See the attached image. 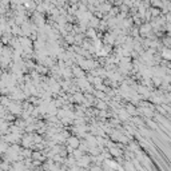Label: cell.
I'll list each match as a JSON object with an SVG mask.
<instances>
[{
	"label": "cell",
	"instance_id": "1",
	"mask_svg": "<svg viewBox=\"0 0 171 171\" xmlns=\"http://www.w3.org/2000/svg\"><path fill=\"white\" fill-rule=\"evenodd\" d=\"M80 144V139L78 138V136H70L68 139H67V146L72 147V148H78Z\"/></svg>",
	"mask_w": 171,
	"mask_h": 171
},
{
	"label": "cell",
	"instance_id": "3",
	"mask_svg": "<svg viewBox=\"0 0 171 171\" xmlns=\"http://www.w3.org/2000/svg\"><path fill=\"white\" fill-rule=\"evenodd\" d=\"M126 111H127V114H131V115H135L136 114V110H135V107H134L133 104H128L127 106V108H126Z\"/></svg>",
	"mask_w": 171,
	"mask_h": 171
},
{
	"label": "cell",
	"instance_id": "2",
	"mask_svg": "<svg viewBox=\"0 0 171 171\" xmlns=\"http://www.w3.org/2000/svg\"><path fill=\"white\" fill-rule=\"evenodd\" d=\"M108 152H110L111 157H115V158H119V157H122L123 155V151L118 150V146L116 147H110V148H108Z\"/></svg>",
	"mask_w": 171,
	"mask_h": 171
},
{
	"label": "cell",
	"instance_id": "4",
	"mask_svg": "<svg viewBox=\"0 0 171 171\" xmlns=\"http://www.w3.org/2000/svg\"><path fill=\"white\" fill-rule=\"evenodd\" d=\"M68 171H83V168H80L79 166H72V167H68Z\"/></svg>",
	"mask_w": 171,
	"mask_h": 171
},
{
	"label": "cell",
	"instance_id": "5",
	"mask_svg": "<svg viewBox=\"0 0 171 171\" xmlns=\"http://www.w3.org/2000/svg\"><path fill=\"white\" fill-rule=\"evenodd\" d=\"M147 124H148V126H151L152 127L154 130H157L158 128V126H157V123H154L152 120H147Z\"/></svg>",
	"mask_w": 171,
	"mask_h": 171
},
{
	"label": "cell",
	"instance_id": "6",
	"mask_svg": "<svg viewBox=\"0 0 171 171\" xmlns=\"http://www.w3.org/2000/svg\"><path fill=\"white\" fill-rule=\"evenodd\" d=\"M163 56L166 58V59H170V51H168V49H164V51H163Z\"/></svg>",
	"mask_w": 171,
	"mask_h": 171
}]
</instances>
